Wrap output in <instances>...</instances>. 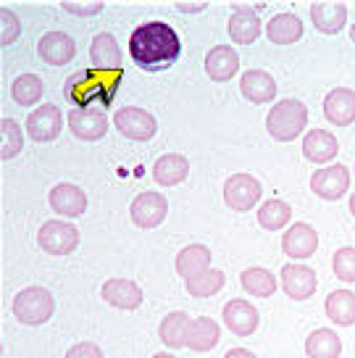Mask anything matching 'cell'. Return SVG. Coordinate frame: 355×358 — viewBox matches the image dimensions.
Here are the masks:
<instances>
[{"label":"cell","instance_id":"cell-24","mask_svg":"<svg viewBox=\"0 0 355 358\" xmlns=\"http://www.w3.org/2000/svg\"><path fill=\"white\" fill-rule=\"evenodd\" d=\"M222 340V329H219V322H213L208 316H198L192 319L187 327V348L195 350V353H208L219 345Z\"/></svg>","mask_w":355,"mask_h":358},{"label":"cell","instance_id":"cell-12","mask_svg":"<svg viewBox=\"0 0 355 358\" xmlns=\"http://www.w3.org/2000/svg\"><path fill=\"white\" fill-rule=\"evenodd\" d=\"M129 213H132V222L140 229H156L158 224L166 219L168 203L161 192H143V195L134 198Z\"/></svg>","mask_w":355,"mask_h":358},{"label":"cell","instance_id":"cell-29","mask_svg":"<svg viewBox=\"0 0 355 358\" xmlns=\"http://www.w3.org/2000/svg\"><path fill=\"white\" fill-rule=\"evenodd\" d=\"M266 37L274 45H292L303 37V22L295 13H277L266 24Z\"/></svg>","mask_w":355,"mask_h":358},{"label":"cell","instance_id":"cell-30","mask_svg":"<svg viewBox=\"0 0 355 358\" xmlns=\"http://www.w3.org/2000/svg\"><path fill=\"white\" fill-rule=\"evenodd\" d=\"M324 311L337 327L355 324V292L350 290H334L326 295Z\"/></svg>","mask_w":355,"mask_h":358},{"label":"cell","instance_id":"cell-40","mask_svg":"<svg viewBox=\"0 0 355 358\" xmlns=\"http://www.w3.org/2000/svg\"><path fill=\"white\" fill-rule=\"evenodd\" d=\"M61 8L68 13H77V16H95V13L103 11V3H87V6H82V3H61Z\"/></svg>","mask_w":355,"mask_h":358},{"label":"cell","instance_id":"cell-31","mask_svg":"<svg viewBox=\"0 0 355 358\" xmlns=\"http://www.w3.org/2000/svg\"><path fill=\"white\" fill-rule=\"evenodd\" d=\"M240 285L247 295H256V298H271L277 292V277L268 271V268L253 266L245 268L240 274Z\"/></svg>","mask_w":355,"mask_h":358},{"label":"cell","instance_id":"cell-42","mask_svg":"<svg viewBox=\"0 0 355 358\" xmlns=\"http://www.w3.org/2000/svg\"><path fill=\"white\" fill-rule=\"evenodd\" d=\"M208 8V3H198V6H187V3H179L177 11H184V13H198V11H205Z\"/></svg>","mask_w":355,"mask_h":358},{"label":"cell","instance_id":"cell-27","mask_svg":"<svg viewBox=\"0 0 355 358\" xmlns=\"http://www.w3.org/2000/svg\"><path fill=\"white\" fill-rule=\"evenodd\" d=\"M211 250L205 245H198V243L182 248L177 253V274L184 277V280L195 277V274H203V271L211 268Z\"/></svg>","mask_w":355,"mask_h":358},{"label":"cell","instance_id":"cell-22","mask_svg":"<svg viewBox=\"0 0 355 358\" xmlns=\"http://www.w3.org/2000/svg\"><path fill=\"white\" fill-rule=\"evenodd\" d=\"M240 71V56L232 45H216L205 56V74L213 82H229Z\"/></svg>","mask_w":355,"mask_h":358},{"label":"cell","instance_id":"cell-41","mask_svg":"<svg viewBox=\"0 0 355 358\" xmlns=\"http://www.w3.org/2000/svg\"><path fill=\"white\" fill-rule=\"evenodd\" d=\"M224 358H258V356L253 350H247V348H232V350H226Z\"/></svg>","mask_w":355,"mask_h":358},{"label":"cell","instance_id":"cell-21","mask_svg":"<svg viewBox=\"0 0 355 358\" xmlns=\"http://www.w3.org/2000/svg\"><path fill=\"white\" fill-rule=\"evenodd\" d=\"M229 37L237 45H250L261 37V19L250 6H234L229 16Z\"/></svg>","mask_w":355,"mask_h":358},{"label":"cell","instance_id":"cell-13","mask_svg":"<svg viewBox=\"0 0 355 358\" xmlns=\"http://www.w3.org/2000/svg\"><path fill=\"white\" fill-rule=\"evenodd\" d=\"M48 203H50V208L58 213V216H64V219H79L82 213L87 211V195L82 187L77 185H71V182H61L56 185L50 195H48Z\"/></svg>","mask_w":355,"mask_h":358},{"label":"cell","instance_id":"cell-20","mask_svg":"<svg viewBox=\"0 0 355 358\" xmlns=\"http://www.w3.org/2000/svg\"><path fill=\"white\" fill-rule=\"evenodd\" d=\"M240 90H242V95L247 101L258 103V106L271 103L277 98V82L263 69H247L240 77Z\"/></svg>","mask_w":355,"mask_h":358},{"label":"cell","instance_id":"cell-5","mask_svg":"<svg viewBox=\"0 0 355 358\" xmlns=\"http://www.w3.org/2000/svg\"><path fill=\"white\" fill-rule=\"evenodd\" d=\"M113 127L126 140H137V143H147L158 132L156 116L150 111H145V108H137V106H124V108L113 113Z\"/></svg>","mask_w":355,"mask_h":358},{"label":"cell","instance_id":"cell-35","mask_svg":"<svg viewBox=\"0 0 355 358\" xmlns=\"http://www.w3.org/2000/svg\"><path fill=\"white\" fill-rule=\"evenodd\" d=\"M24 148V132H22V124L16 119H0V158L3 161H11L22 153Z\"/></svg>","mask_w":355,"mask_h":358},{"label":"cell","instance_id":"cell-44","mask_svg":"<svg viewBox=\"0 0 355 358\" xmlns=\"http://www.w3.org/2000/svg\"><path fill=\"white\" fill-rule=\"evenodd\" d=\"M153 358H174V356H171V353H156Z\"/></svg>","mask_w":355,"mask_h":358},{"label":"cell","instance_id":"cell-10","mask_svg":"<svg viewBox=\"0 0 355 358\" xmlns=\"http://www.w3.org/2000/svg\"><path fill=\"white\" fill-rule=\"evenodd\" d=\"M68 129L77 140L95 143L108 132V116L98 108H74L68 111Z\"/></svg>","mask_w":355,"mask_h":358},{"label":"cell","instance_id":"cell-43","mask_svg":"<svg viewBox=\"0 0 355 358\" xmlns=\"http://www.w3.org/2000/svg\"><path fill=\"white\" fill-rule=\"evenodd\" d=\"M350 213H353V216H355V192H353V195H350Z\"/></svg>","mask_w":355,"mask_h":358},{"label":"cell","instance_id":"cell-37","mask_svg":"<svg viewBox=\"0 0 355 358\" xmlns=\"http://www.w3.org/2000/svg\"><path fill=\"white\" fill-rule=\"evenodd\" d=\"M332 268H334V277L342 282H355V248H340L332 258Z\"/></svg>","mask_w":355,"mask_h":358},{"label":"cell","instance_id":"cell-17","mask_svg":"<svg viewBox=\"0 0 355 358\" xmlns=\"http://www.w3.org/2000/svg\"><path fill=\"white\" fill-rule=\"evenodd\" d=\"M324 116L334 127H350L355 122V90L350 87H334L324 98Z\"/></svg>","mask_w":355,"mask_h":358},{"label":"cell","instance_id":"cell-26","mask_svg":"<svg viewBox=\"0 0 355 358\" xmlns=\"http://www.w3.org/2000/svg\"><path fill=\"white\" fill-rule=\"evenodd\" d=\"M189 174V164L184 156L179 153H166L153 164V179L161 187H174L179 182H184Z\"/></svg>","mask_w":355,"mask_h":358},{"label":"cell","instance_id":"cell-28","mask_svg":"<svg viewBox=\"0 0 355 358\" xmlns=\"http://www.w3.org/2000/svg\"><path fill=\"white\" fill-rule=\"evenodd\" d=\"M189 319L184 311H171L164 316V322L158 327V337H161V343L166 348H187V327H189Z\"/></svg>","mask_w":355,"mask_h":358},{"label":"cell","instance_id":"cell-45","mask_svg":"<svg viewBox=\"0 0 355 358\" xmlns=\"http://www.w3.org/2000/svg\"><path fill=\"white\" fill-rule=\"evenodd\" d=\"M350 40H353V43H355V24H353V27H350Z\"/></svg>","mask_w":355,"mask_h":358},{"label":"cell","instance_id":"cell-8","mask_svg":"<svg viewBox=\"0 0 355 358\" xmlns=\"http://www.w3.org/2000/svg\"><path fill=\"white\" fill-rule=\"evenodd\" d=\"M311 190L324 201H340L350 190V169H345L342 164L319 169L311 177Z\"/></svg>","mask_w":355,"mask_h":358},{"label":"cell","instance_id":"cell-15","mask_svg":"<svg viewBox=\"0 0 355 358\" xmlns=\"http://www.w3.org/2000/svg\"><path fill=\"white\" fill-rule=\"evenodd\" d=\"M222 319L224 324L240 337H250L258 329V324H261V316H258L256 306L250 301H242V298H234V301L226 303L222 311Z\"/></svg>","mask_w":355,"mask_h":358},{"label":"cell","instance_id":"cell-33","mask_svg":"<svg viewBox=\"0 0 355 358\" xmlns=\"http://www.w3.org/2000/svg\"><path fill=\"white\" fill-rule=\"evenodd\" d=\"M289 219H292V208H289V203L279 201V198L261 203V208H258V224L268 232H279L282 227H287Z\"/></svg>","mask_w":355,"mask_h":358},{"label":"cell","instance_id":"cell-36","mask_svg":"<svg viewBox=\"0 0 355 358\" xmlns=\"http://www.w3.org/2000/svg\"><path fill=\"white\" fill-rule=\"evenodd\" d=\"M43 92H45V85L37 74H22V77L13 79V85H11L13 101L19 103V106H24V108H29V106H34V103H40Z\"/></svg>","mask_w":355,"mask_h":358},{"label":"cell","instance_id":"cell-32","mask_svg":"<svg viewBox=\"0 0 355 358\" xmlns=\"http://www.w3.org/2000/svg\"><path fill=\"white\" fill-rule=\"evenodd\" d=\"M305 353L308 358H340L342 340L332 329H313L305 340Z\"/></svg>","mask_w":355,"mask_h":358},{"label":"cell","instance_id":"cell-25","mask_svg":"<svg viewBox=\"0 0 355 358\" xmlns=\"http://www.w3.org/2000/svg\"><path fill=\"white\" fill-rule=\"evenodd\" d=\"M313 27L324 34H337L347 22V6L345 3H313L311 6Z\"/></svg>","mask_w":355,"mask_h":358},{"label":"cell","instance_id":"cell-34","mask_svg":"<svg viewBox=\"0 0 355 358\" xmlns=\"http://www.w3.org/2000/svg\"><path fill=\"white\" fill-rule=\"evenodd\" d=\"M224 282H226V274L219 271V268H208V271H203V274H195V277H189L184 280V287L192 298H211L216 292L224 287Z\"/></svg>","mask_w":355,"mask_h":358},{"label":"cell","instance_id":"cell-14","mask_svg":"<svg viewBox=\"0 0 355 358\" xmlns=\"http://www.w3.org/2000/svg\"><path fill=\"white\" fill-rule=\"evenodd\" d=\"M37 53L48 66H66L77 56V43L66 32H48L37 43Z\"/></svg>","mask_w":355,"mask_h":358},{"label":"cell","instance_id":"cell-19","mask_svg":"<svg viewBox=\"0 0 355 358\" xmlns=\"http://www.w3.org/2000/svg\"><path fill=\"white\" fill-rule=\"evenodd\" d=\"M89 64H92V69H103V71H124L122 48H119L113 34L100 32L92 37V43H89Z\"/></svg>","mask_w":355,"mask_h":358},{"label":"cell","instance_id":"cell-18","mask_svg":"<svg viewBox=\"0 0 355 358\" xmlns=\"http://www.w3.org/2000/svg\"><path fill=\"white\" fill-rule=\"evenodd\" d=\"M100 295H103V301L108 303V306L122 308V311H134V308L143 306V290H140V285L132 280H122V277L106 282Z\"/></svg>","mask_w":355,"mask_h":358},{"label":"cell","instance_id":"cell-23","mask_svg":"<svg viewBox=\"0 0 355 358\" xmlns=\"http://www.w3.org/2000/svg\"><path fill=\"white\" fill-rule=\"evenodd\" d=\"M340 153V143L329 129H311L303 137V156L313 164H329Z\"/></svg>","mask_w":355,"mask_h":358},{"label":"cell","instance_id":"cell-16","mask_svg":"<svg viewBox=\"0 0 355 358\" xmlns=\"http://www.w3.org/2000/svg\"><path fill=\"white\" fill-rule=\"evenodd\" d=\"M316 271L303 264H287L282 266V290L292 301H308L316 292Z\"/></svg>","mask_w":355,"mask_h":358},{"label":"cell","instance_id":"cell-1","mask_svg":"<svg viewBox=\"0 0 355 358\" xmlns=\"http://www.w3.org/2000/svg\"><path fill=\"white\" fill-rule=\"evenodd\" d=\"M129 53L134 64L145 71H164L171 64H177L182 43H179L177 29L168 27L166 22H147L132 32Z\"/></svg>","mask_w":355,"mask_h":358},{"label":"cell","instance_id":"cell-9","mask_svg":"<svg viewBox=\"0 0 355 358\" xmlns=\"http://www.w3.org/2000/svg\"><path fill=\"white\" fill-rule=\"evenodd\" d=\"M61 129H64V116H61V108L53 103L34 108L27 119V134L34 143H50L61 134Z\"/></svg>","mask_w":355,"mask_h":358},{"label":"cell","instance_id":"cell-2","mask_svg":"<svg viewBox=\"0 0 355 358\" xmlns=\"http://www.w3.org/2000/svg\"><path fill=\"white\" fill-rule=\"evenodd\" d=\"M124 71H103V69H82L74 77L66 79L64 95L68 103H74L79 108H85L89 103L100 106H111L113 95L119 90Z\"/></svg>","mask_w":355,"mask_h":358},{"label":"cell","instance_id":"cell-6","mask_svg":"<svg viewBox=\"0 0 355 358\" xmlns=\"http://www.w3.org/2000/svg\"><path fill=\"white\" fill-rule=\"evenodd\" d=\"M37 243L45 253L50 256H66L71 250H77L79 245V229L71 222L64 219H50L40 227L37 232Z\"/></svg>","mask_w":355,"mask_h":358},{"label":"cell","instance_id":"cell-39","mask_svg":"<svg viewBox=\"0 0 355 358\" xmlns=\"http://www.w3.org/2000/svg\"><path fill=\"white\" fill-rule=\"evenodd\" d=\"M66 358H103V350H100L95 343L85 340V343H77V345L68 348Z\"/></svg>","mask_w":355,"mask_h":358},{"label":"cell","instance_id":"cell-7","mask_svg":"<svg viewBox=\"0 0 355 358\" xmlns=\"http://www.w3.org/2000/svg\"><path fill=\"white\" fill-rule=\"evenodd\" d=\"M261 182L253 174H232V177L224 182V203L232 208V211H250L256 208L261 201Z\"/></svg>","mask_w":355,"mask_h":358},{"label":"cell","instance_id":"cell-4","mask_svg":"<svg viewBox=\"0 0 355 358\" xmlns=\"http://www.w3.org/2000/svg\"><path fill=\"white\" fill-rule=\"evenodd\" d=\"M56 311V298L45 287H24L16 298H13V316L22 322L24 327H40L50 322V316Z\"/></svg>","mask_w":355,"mask_h":358},{"label":"cell","instance_id":"cell-11","mask_svg":"<svg viewBox=\"0 0 355 358\" xmlns=\"http://www.w3.org/2000/svg\"><path fill=\"white\" fill-rule=\"evenodd\" d=\"M282 250L292 261H305L319 250V235L311 224H292L287 232L282 235Z\"/></svg>","mask_w":355,"mask_h":358},{"label":"cell","instance_id":"cell-38","mask_svg":"<svg viewBox=\"0 0 355 358\" xmlns=\"http://www.w3.org/2000/svg\"><path fill=\"white\" fill-rule=\"evenodd\" d=\"M19 34H22V22H19V16L3 6V8H0V45L8 48V45H13L16 40H19Z\"/></svg>","mask_w":355,"mask_h":358},{"label":"cell","instance_id":"cell-3","mask_svg":"<svg viewBox=\"0 0 355 358\" xmlns=\"http://www.w3.org/2000/svg\"><path fill=\"white\" fill-rule=\"evenodd\" d=\"M305 127H308V106L303 101H295V98L279 101L277 106H271V111L266 116L268 134L279 143L298 140Z\"/></svg>","mask_w":355,"mask_h":358}]
</instances>
